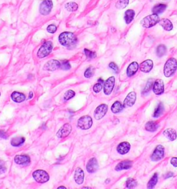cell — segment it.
<instances>
[{"label":"cell","mask_w":177,"mask_h":189,"mask_svg":"<svg viewBox=\"0 0 177 189\" xmlns=\"http://www.w3.org/2000/svg\"><path fill=\"white\" fill-rule=\"evenodd\" d=\"M59 42L64 47L73 48L77 44L78 40L75 34L71 32H64L59 35Z\"/></svg>","instance_id":"1"},{"label":"cell","mask_w":177,"mask_h":189,"mask_svg":"<svg viewBox=\"0 0 177 189\" xmlns=\"http://www.w3.org/2000/svg\"><path fill=\"white\" fill-rule=\"evenodd\" d=\"M177 69V60L175 58L168 60L164 66V75L165 77H170L174 74Z\"/></svg>","instance_id":"2"},{"label":"cell","mask_w":177,"mask_h":189,"mask_svg":"<svg viewBox=\"0 0 177 189\" xmlns=\"http://www.w3.org/2000/svg\"><path fill=\"white\" fill-rule=\"evenodd\" d=\"M160 21V18L157 14H152V15H148L147 17H144L141 20V24L143 27L145 28H151L152 26H155L156 24Z\"/></svg>","instance_id":"3"},{"label":"cell","mask_w":177,"mask_h":189,"mask_svg":"<svg viewBox=\"0 0 177 189\" xmlns=\"http://www.w3.org/2000/svg\"><path fill=\"white\" fill-rule=\"evenodd\" d=\"M53 45L52 42L51 41H47L44 43L40 47L37 53V55L39 58H43V57H46L47 55L50 54V53L52 51Z\"/></svg>","instance_id":"4"},{"label":"cell","mask_w":177,"mask_h":189,"mask_svg":"<svg viewBox=\"0 0 177 189\" xmlns=\"http://www.w3.org/2000/svg\"><path fill=\"white\" fill-rule=\"evenodd\" d=\"M33 177L37 182L44 184L49 180V175L46 171L43 170H37L33 172Z\"/></svg>","instance_id":"5"},{"label":"cell","mask_w":177,"mask_h":189,"mask_svg":"<svg viewBox=\"0 0 177 189\" xmlns=\"http://www.w3.org/2000/svg\"><path fill=\"white\" fill-rule=\"evenodd\" d=\"M93 120L90 116H83L78 119V126L82 130H88L92 126Z\"/></svg>","instance_id":"6"},{"label":"cell","mask_w":177,"mask_h":189,"mask_svg":"<svg viewBox=\"0 0 177 189\" xmlns=\"http://www.w3.org/2000/svg\"><path fill=\"white\" fill-rule=\"evenodd\" d=\"M53 1L51 0H44L40 7V13L43 15H49L53 9Z\"/></svg>","instance_id":"7"},{"label":"cell","mask_w":177,"mask_h":189,"mask_svg":"<svg viewBox=\"0 0 177 189\" xmlns=\"http://www.w3.org/2000/svg\"><path fill=\"white\" fill-rule=\"evenodd\" d=\"M165 148L162 145H158L156 147L155 150L151 156V159L154 161H158L161 160L164 157Z\"/></svg>","instance_id":"8"},{"label":"cell","mask_w":177,"mask_h":189,"mask_svg":"<svg viewBox=\"0 0 177 189\" xmlns=\"http://www.w3.org/2000/svg\"><path fill=\"white\" fill-rule=\"evenodd\" d=\"M108 106L106 104H101L99 106L97 107L94 112V118L96 120H100L102 118H103L106 113L107 112Z\"/></svg>","instance_id":"9"},{"label":"cell","mask_w":177,"mask_h":189,"mask_svg":"<svg viewBox=\"0 0 177 189\" xmlns=\"http://www.w3.org/2000/svg\"><path fill=\"white\" fill-rule=\"evenodd\" d=\"M72 131V127L71 125L69 124V123H66L63 125V126L61 127V128L58 130V132H57V137L58 138H65L69 136L70 134V133Z\"/></svg>","instance_id":"10"},{"label":"cell","mask_w":177,"mask_h":189,"mask_svg":"<svg viewBox=\"0 0 177 189\" xmlns=\"http://www.w3.org/2000/svg\"><path fill=\"white\" fill-rule=\"evenodd\" d=\"M61 67V63L57 60H51L47 62L44 66V70L54 71Z\"/></svg>","instance_id":"11"},{"label":"cell","mask_w":177,"mask_h":189,"mask_svg":"<svg viewBox=\"0 0 177 189\" xmlns=\"http://www.w3.org/2000/svg\"><path fill=\"white\" fill-rule=\"evenodd\" d=\"M115 85V78L114 76L110 77L104 84V93L106 95H110L114 89Z\"/></svg>","instance_id":"12"},{"label":"cell","mask_w":177,"mask_h":189,"mask_svg":"<svg viewBox=\"0 0 177 189\" xmlns=\"http://www.w3.org/2000/svg\"><path fill=\"white\" fill-rule=\"evenodd\" d=\"M153 92L156 95H160L164 92V83L161 79H158L154 82L153 85Z\"/></svg>","instance_id":"13"},{"label":"cell","mask_w":177,"mask_h":189,"mask_svg":"<svg viewBox=\"0 0 177 189\" xmlns=\"http://www.w3.org/2000/svg\"><path fill=\"white\" fill-rule=\"evenodd\" d=\"M98 169V163L96 158H91L89 160L86 164V170L89 173H94L96 172Z\"/></svg>","instance_id":"14"},{"label":"cell","mask_w":177,"mask_h":189,"mask_svg":"<svg viewBox=\"0 0 177 189\" xmlns=\"http://www.w3.org/2000/svg\"><path fill=\"white\" fill-rule=\"evenodd\" d=\"M15 162L18 165H28L30 162V159L29 156L26 155H16L15 157Z\"/></svg>","instance_id":"15"},{"label":"cell","mask_w":177,"mask_h":189,"mask_svg":"<svg viewBox=\"0 0 177 189\" xmlns=\"http://www.w3.org/2000/svg\"><path fill=\"white\" fill-rule=\"evenodd\" d=\"M140 69L144 73H149L153 68V62L152 60H146L139 65Z\"/></svg>","instance_id":"16"},{"label":"cell","mask_w":177,"mask_h":189,"mask_svg":"<svg viewBox=\"0 0 177 189\" xmlns=\"http://www.w3.org/2000/svg\"><path fill=\"white\" fill-rule=\"evenodd\" d=\"M136 94L135 92H130L124 100V105L126 107L133 106L136 102Z\"/></svg>","instance_id":"17"},{"label":"cell","mask_w":177,"mask_h":189,"mask_svg":"<svg viewBox=\"0 0 177 189\" xmlns=\"http://www.w3.org/2000/svg\"><path fill=\"white\" fill-rule=\"evenodd\" d=\"M131 145L128 142L124 141V142L120 143V144L117 147V151L120 155H125L127 154L130 150Z\"/></svg>","instance_id":"18"},{"label":"cell","mask_w":177,"mask_h":189,"mask_svg":"<svg viewBox=\"0 0 177 189\" xmlns=\"http://www.w3.org/2000/svg\"><path fill=\"white\" fill-rule=\"evenodd\" d=\"M84 171L80 168H76L74 174V180L78 184H82L84 182Z\"/></svg>","instance_id":"19"},{"label":"cell","mask_w":177,"mask_h":189,"mask_svg":"<svg viewBox=\"0 0 177 189\" xmlns=\"http://www.w3.org/2000/svg\"><path fill=\"white\" fill-rule=\"evenodd\" d=\"M131 166H132V162L131 161H129V160H125V161L120 162L116 166L115 170L116 171H120V170H128L131 168Z\"/></svg>","instance_id":"20"},{"label":"cell","mask_w":177,"mask_h":189,"mask_svg":"<svg viewBox=\"0 0 177 189\" xmlns=\"http://www.w3.org/2000/svg\"><path fill=\"white\" fill-rule=\"evenodd\" d=\"M139 65L136 62H133L129 65L127 69V75L128 77H131L137 72L138 69H139Z\"/></svg>","instance_id":"21"},{"label":"cell","mask_w":177,"mask_h":189,"mask_svg":"<svg viewBox=\"0 0 177 189\" xmlns=\"http://www.w3.org/2000/svg\"><path fill=\"white\" fill-rule=\"evenodd\" d=\"M11 98L16 102H22L25 100L26 96L24 94L18 92H14L11 94Z\"/></svg>","instance_id":"22"},{"label":"cell","mask_w":177,"mask_h":189,"mask_svg":"<svg viewBox=\"0 0 177 189\" xmlns=\"http://www.w3.org/2000/svg\"><path fill=\"white\" fill-rule=\"evenodd\" d=\"M163 134L165 137H166L170 141H174L177 137L176 131L172 128L166 129L163 132Z\"/></svg>","instance_id":"23"},{"label":"cell","mask_w":177,"mask_h":189,"mask_svg":"<svg viewBox=\"0 0 177 189\" xmlns=\"http://www.w3.org/2000/svg\"><path fill=\"white\" fill-rule=\"evenodd\" d=\"M159 24L165 30L168 31H170L173 28L172 23L168 19H162L160 21H159Z\"/></svg>","instance_id":"24"},{"label":"cell","mask_w":177,"mask_h":189,"mask_svg":"<svg viewBox=\"0 0 177 189\" xmlns=\"http://www.w3.org/2000/svg\"><path fill=\"white\" fill-rule=\"evenodd\" d=\"M135 15V12L131 9H129L125 12V20L126 22V24H130L132 20H133Z\"/></svg>","instance_id":"25"},{"label":"cell","mask_w":177,"mask_h":189,"mask_svg":"<svg viewBox=\"0 0 177 189\" xmlns=\"http://www.w3.org/2000/svg\"><path fill=\"white\" fill-rule=\"evenodd\" d=\"M158 128V125L156 122H154V121H149L145 125V129L148 132H155V131L157 130Z\"/></svg>","instance_id":"26"},{"label":"cell","mask_w":177,"mask_h":189,"mask_svg":"<svg viewBox=\"0 0 177 189\" xmlns=\"http://www.w3.org/2000/svg\"><path fill=\"white\" fill-rule=\"evenodd\" d=\"M167 6L163 4H160L156 5L153 9H152V12L154 14H161L165 11Z\"/></svg>","instance_id":"27"},{"label":"cell","mask_w":177,"mask_h":189,"mask_svg":"<svg viewBox=\"0 0 177 189\" xmlns=\"http://www.w3.org/2000/svg\"><path fill=\"white\" fill-rule=\"evenodd\" d=\"M123 108H124V106L121 104L120 102L116 101L114 104L112 105L111 110H112V112L113 113H114V114H117V113L120 112L121 111L123 110Z\"/></svg>","instance_id":"28"},{"label":"cell","mask_w":177,"mask_h":189,"mask_svg":"<svg viewBox=\"0 0 177 189\" xmlns=\"http://www.w3.org/2000/svg\"><path fill=\"white\" fill-rule=\"evenodd\" d=\"M24 141H25V138H24V137H15V138L12 139L11 143L13 146L18 147L20 146V145L23 144Z\"/></svg>","instance_id":"29"},{"label":"cell","mask_w":177,"mask_h":189,"mask_svg":"<svg viewBox=\"0 0 177 189\" xmlns=\"http://www.w3.org/2000/svg\"><path fill=\"white\" fill-rule=\"evenodd\" d=\"M65 8L69 12H73L77 11L78 9V6L76 3L71 1V2H68L65 4Z\"/></svg>","instance_id":"30"},{"label":"cell","mask_w":177,"mask_h":189,"mask_svg":"<svg viewBox=\"0 0 177 189\" xmlns=\"http://www.w3.org/2000/svg\"><path fill=\"white\" fill-rule=\"evenodd\" d=\"M163 111H164L163 105H162V103H159L158 105L157 108L155 109V111H154V117L157 118V117H159L160 116H161L162 113H163Z\"/></svg>","instance_id":"31"},{"label":"cell","mask_w":177,"mask_h":189,"mask_svg":"<svg viewBox=\"0 0 177 189\" xmlns=\"http://www.w3.org/2000/svg\"><path fill=\"white\" fill-rule=\"evenodd\" d=\"M158 182V174H154L147 184V188H153Z\"/></svg>","instance_id":"32"},{"label":"cell","mask_w":177,"mask_h":189,"mask_svg":"<svg viewBox=\"0 0 177 189\" xmlns=\"http://www.w3.org/2000/svg\"><path fill=\"white\" fill-rule=\"evenodd\" d=\"M166 47L164 44H160L156 49V54L158 57H162L166 53Z\"/></svg>","instance_id":"33"},{"label":"cell","mask_w":177,"mask_h":189,"mask_svg":"<svg viewBox=\"0 0 177 189\" xmlns=\"http://www.w3.org/2000/svg\"><path fill=\"white\" fill-rule=\"evenodd\" d=\"M129 0H118L116 4V7L118 9H123L127 7Z\"/></svg>","instance_id":"34"},{"label":"cell","mask_w":177,"mask_h":189,"mask_svg":"<svg viewBox=\"0 0 177 189\" xmlns=\"http://www.w3.org/2000/svg\"><path fill=\"white\" fill-rule=\"evenodd\" d=\"M75 95V92L73 90H68L67 92H65V94H64V99L65 100H69L71 98H73Z\"/></svg>","instance_id":"35"},{"label":"cell","mask_w":177,"mask_h":189,"mask_svg":"<svg viewBox=\"0 0 177 189\" xmlns=\"http://www.w3.org/2000/svg\"><path fill=\"white\" fill-rule=\"evenodd\" d=\"M137 182L133 179L129 178L128 180L127 181V184H126V186L127 188H135L136 186H137Z\"/></svg>","instance_id":"36"},{"label":"cell","mask_w":177,"mask_h":189,"mask_svg":"<svg viewBox=\"0 0 177 189\" xmlns=\"http://www.w3.org/2000/svg\"><path fill=\"white\" fill-rule=\"evenodd\" d=\"M94 68L92 67H89L88 69H86L85 72H84V76L87 78V79H89V78H91L92 76L94 75Z\"/></svg>","instance_id":"37"},{"label":"cell","mask_w":177,"mask_h":189,"mask_svg":"<svg viewBox=\"0 0 177 189\" xmlns=\"http://www.w3.org/2000/svg\"><path fill=\"white\" fill-rule=\"evenodd\" d=\"M60 67L63 69V70H69L71 67V65H70V63H69V61L64 60L62 62V63Z\"/></svg>","instance_id":"38"},{"label":"cell","mask_w":177,"mask_h":189,"mask_svg":"<svg viewBox=\"0 0 177 189\" xmlns=\"http://www.w3.org/2000/svg\"><path fill=\"white\" fill-rule=\"evenodd\" d=\"M84 53H85V55L86 56L89 57V58H94V57H96V53L89 50V49H84Z\"/></svg>","instance_id":"39"},{"label":"cell","mask_w":177,"mask_h":189,"mask_svg":"<svg viewBox=\"0 0 177 189\" xmlns=\"http://www.w3.org/2000/svg\"><path fill=\"white\" fill-rule=\"evenodd\" d=\"M102 84L100 83H96L93 87L94 92H95V93H99V92L102 90Z\"/></svg>","instance_id":"40"},{"label":"cell","mask_w":177,"mask_h":189,"mask_svg":"<svg viewBox=\"0 0 177 189\" xmlns=\"http://www.w3.org/2000/svg\"><path fill=\"white\" fill-rule=\"evenodd\" d=\"M56 31H57L56 26L53 25V24H51V25H49L48 27H47V31L50 33H54Z\"/></svg>","instance_id":"41"},{"label":"cell","mask_w":177,"mask_h":189,"mask_svg":"<svg viewBox=\"0 0 177 189\" xmlns=\"http://www.w3.org/2000/svg\"><path fill=\"white\" fill-rule=\"evenodd\" d=\"M152 81H149L147 82V85H146V87L145 89H144L143 93V94H145V93H147V92H149L150 91V89H151L152 88V83L151 82Z\"/></svg>","instance_id":"42"},{"label":"cell","mask_w":177,"mask_h":189,"mask_svg":"<svg viewBox=\"0 0 177 189\" xmlns=\"http://www.w3.org/2000/svg\"><path fill=\"white\" fill-rule=\"evenodd\" d=\"M109 67H110L111 69H112L113 70H114L115 72L117 73L118 71V66L115 64L114 63H111L110 65H109Z\"/></svg>","instance_id":"43"},{"label":"cell","mask_w":177,"mask_h":189,"mask_svg":"<svg viewBox=\"0 0 177 189\" xmlns=\"http://www.w3.org/2000/svg\"><path fill=\"white\" fill-rule=\"evenodd\" d=\"M170 162L174 167H177V157H172L171 159Z\"/></svg>","instance_id":"44"},{"label":"cell","mask_w":177,"mask_h":189,"mask_svg":"<svg viewBox=\"0 0 177 189\" xmlns=\"http://www.w3.org/2000/svg\"><path fill=\"white\" fill-rule=\"evenodd\" d=\"M0 138L1 139H7V135L6 134V133L2 130H0Z\"/></svg>","instance_id":"45"},{"label":"cell","mask_w":177,"mask_h":189,"mask_svg":"<svg viewBox=\"0 0 177 189\" xmlns=\"http://www.w3.org/2000/svg\"><path fill=\"white\" fill-rule=\"evenodd\" d=\"M6 170H7V168H6L3 165H0V174H3L4 172H5Z\"/></svg>","instance_id":"46"},{"label":"cell","mask_w":177,"mask_h":189,"mask_svg":"<svg viewBox=\"0 0 177 189\" xmlns=\"http://www.w3.org/2000/svg\"><path fill=\"white\" fill-rule=\"evenodd\" d=\"M173 176V173L172 172H167V173L165 174L164 175V178L165 179H168V178H170L171 177Z\"/></svg>","instance_id":"47"},{"label":"cell","mask_w":177,"mask_h":189,"mask_svg":"<svg viewBox=\"0 0 177 189\" xmlns=\"http://www.w3.org/2000/svg\"><path fill=\"white\" fill-rule=\"evenodd\" d=\"M33 96V94L32 92H30L29 93V96H28V99H31Z\"/></svg>","instance_id":"48"},{"label":"cell","mask_w":177,"mask_h":189,"mask_svg":"<svg viewBox=\"0 0 177 189\" xmlns=\"http://www.w3.org/2000/svg\"><path fill=\"white\" fill-rule=\"evenodd\" d=\"M57 188L58 189H66L67 188H66V187H65V186H59Z\"/></svg>","instance_id":"49"},{"label":"cell","mask_w":177,"mask_h":189,"mask_svg":"<svg viewBox=\"0 0 177 189\" xmlns=\"http://www.w3.org/2000/svg\"><path fill=\"white\" fill-rule=\"evenodd\" d=\"M98 82H99V83H100V82H101V83H103V80L101 79H98Z\"/></svg>","instance_id":"50"},{"label":"cell","mask_w":177,"mask_h":189,"mask_svg":"<svg viewBox=\"0 0 177 189\" xmlns=\"http://www.w3.org/2000/svg\"><path fill=\"white\" fill-rule=\"evenodd\" d=\"M0 96H1V93H0Z\"/></svg>","instance_id":"51"}]
</instances>
